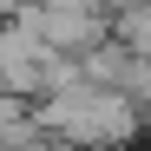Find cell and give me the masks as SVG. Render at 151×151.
I'll list each match as a JSON object with an SVG mask.
<instances>
[{"label": "cell", "instance_id": "obj_1", "mask_svg": "<svg viewBox=\"0 0 151 151\" xmlns=\"http://www.w3.org/2000/svg\"><path fill=\"white\" fill-rule=\"evenodd\" d=\"M138 99L132 92H112V86H59V92H46V105H40V132L46 138H66V145H86V151H112L138 132Z\"/></svg>", "mask_w": 151, "mask_h": 151}, {"label": "cell", "instance_id": "obj_2", "mask_svg": "<svg viewBox=\"0 0 151 151\" xmlns=\"http://www.w3.org/2000/svg\"><path fill=\"white\" fill-rule=\"evenodd\" d=\"M20 20H27L53 53H66V59L105 46V20L92 13V0H72V7H20Z\"/></svg>", "mask_w": 151, "mask_h": 151}, {"label": "cell", "instance_id": "obj_3", "mask_svg": "<svg viewBox=\"0 0 151 151\" xmlns=\"http://www.w3.org/2000/svg\"><path fill=\"white\" fill-rule=\"evenodd\" d=\"M27 7H72V0H27Z\"/></svg>", "mask_w": 151, "mask_h": 151}]
</instances>
